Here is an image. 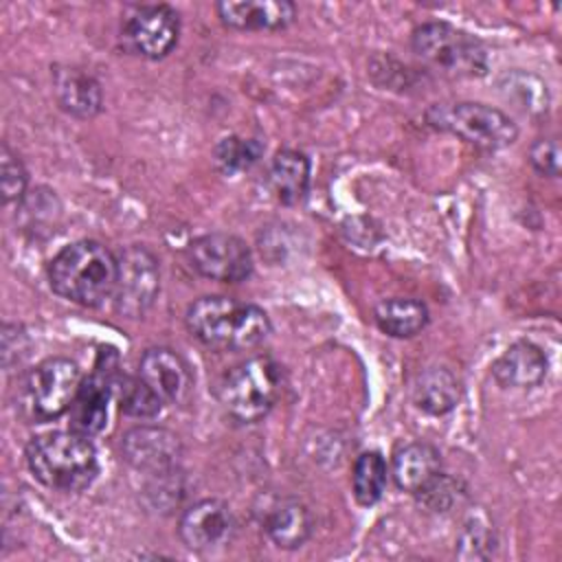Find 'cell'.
<instances>
[{
    "mask_svg": "<svg viewBox=\"0 0 562 562\" xmlns=\"http://www.w3.org/2000/svg\"><path fill=\"white\" fill-rule=\"evenodd\" d=\"M184 323L193 338L222 351L255 349L272 329L268 314L259 305L231 296H202L193 301Z\"/></svg>",
    "mask_w": 562,
    "mask_h": 562,
    "instance_id": "6da1fadb",
    "label": "cell"
},
{
    "mask_svg": "<svg viewBox=\"0 0 562 562\" xmlns=\"http://www.w3.org/2000/svg\"><path fill=\"white\" fill-rule=\"evenodd\" d=\"M116 257L99 241L81 239L61 248L48 263V283L55 294L83 307H97L116 285Z\"/></svg>",
    "mask_w": 562,
    "mask_h": 562,
    "instance_id": "7a4b0ae2",
    "label": "cell"
},
{
    "mask_svg": "<svg viewBox=\"0 0 562 562\" xmlns=\"http://www.w3.org/2000/svg\"><path fill=\"white\" fill-rule=\"evenodd\" d=\"M26 465L44 487L55 492H81L99 472V459L90 437L75 430L35 437L26 446Z\"/></svg>",
    "mask_w": 562,
    "mask_h": 562,
    "instance_id": "3957f363",
    "label": "cell"
},
{
    "mask_svg": "<svg viewBox=\"0 0 562 562\" xmlns=\"http://www.w3.org/2000/svg\"><path fill=\"white\" fill-rule=\"evenodd\" d=\"M283 384V367L274 358L252 356L222 378L217 400L233 422L255 424L272 411Z\"/></svg>",
    "mask_w": 562,
    "mask_h": 562,
    "instance_id": "277c9868",
    "label": "cell"
},
{
    "mask_svg": "<svg viewBox=\"0 0 562 562\" xmlns=\"http://www.w3.org/2000/svg\"><path fill=\"white\" fill-rule=\"evenodd\" d=\"M413 50L430 68L448 77H483L487 50L470 33L446 22H426L413 31Z\"/></svg>",
    "mask_w": 562,
    "mask_h": 562,
    "instance_id": "5b68a950",
    "label": "cell"
},
{
    "mask_svg": "<svg viewBox=\"0 0 562 562\" xmlns=\"http://www.w3.org/2000/svg\"><path fill=\"white\" fill-rule=\"evenodd\" d=\"M426 119L432 127L450 132L465 143L487 151L509 147L518 138L516 123L505 112L485 103L459 101L448 105H432Z\"/></svg>",
    "mask_w": 562,
    "mask_h": 562,
    "instance_id": "8992f818",
    "label": "cell"
},
{
    "mask_svg": "<svg viewBox=\"0 0 562 562\" xmlns=\"http://www.w3.org/2000/svg\"><path fill=\"white\" fill-rule=\"evenodd\" d=\"M116 285L112 292L114 310L127 318H140L156 301L160 270L156 257L143 246H127L116 257Z\"/></svg>",
    "mask_w": 562,
    "mask_h": 562,
    "instance_id": "52a82bcc",
    "label": "cell"
},
{
    "mask_svg": "<svg viewBox=\"0 0 562 562\" xmlns=\"http://www.w3.org/2000/svg\"><path fill=\"white\" fill-rule=\"evenodd\" d=\"M81 386V371L68 358H46L26 378V397L37 419H57L70 411Z\"/></svg>",
    "mask_w": 562,
    "mask_h": 562,
    "instance_id": "ba28073f",
    "label": "cell"
},
{
    "mask_svg": "<svg viewBox=\"0 0 562 562\" xmlns=\"http://www.w3.org/2000/svg\"><path fill=\"white\" fill-rule=\"evenodd\" d=\"M127 48L147 59H162L178 44L180 18L169 4H134L121 29Z\"/></svg>",
    "mask_w": 562,
    "mask_h": 562,
    "instance_id": "9c48e42d",
    "label": "cell"
},
{
    "mask_svg": "<svg viewBox=\"0 0 562 562\" xmlns=\"http://www.w3.org/2000/svg\"><path fill=\"white\" fill-rule=\"evenodd\" d=\"M195 272L211 281L239 283L252 274V255L244 239L231 233H206L187 246Z\"/></svg>",
    "mask_w": 562,
    "mask_h": 562,
    "instance_id": "30bf717a",
    "label": "cell"
},
{
    "mask_svg": "<svg viewBox=\"0 0 562 562\" xmlns=\"http://www.w3.org/2000/svg\"><path fill=\"white\" fill-rule=\"evenodd\" d=\"M119 360L114 349H101L94 362V369L88 378L81 380L77 397L70 406V430L94 437L103 430L108 422V402L114 395V382L119 375Z\"/></svg>",
    "mask_w": 562,
    "mask_h": 562,
    "instance_id": "8fae6325",
    "label": "cell"
},
{
    "mask_svg": "<svg viewBox=\"0 0 562 562\" xmlns=\"http://www.w3.org/2000/svg\"><path fill=\"white\" fill-rule=\"evenodd\" d=\"M235 533V516L224 501L204 498L191 505L178 522L182 544L198 553L215 551L231 542Z\"/></svg>",
    "mask_w": 562,
    "mask_h": 562,
    "instance_id": "7c38bea8",
    "label": "cell"
},
{
    "mask_svg": "<svg viewBox=\"0 0 562 562\" xmlns=\"http://www.w3.org/2000/svg\"><path fill=\"white\" fill-rule=\"evenodd\" d=\"M123 457L134 470L167 476L176 470L182 457V446L167 428L136 426L123 437Z\"/></svg>",
    "mask_w": 562,
    "mask_h": 562,
    "instance_id": "4fadbf2b",
    "label": "cell"
},
{
    "mask_svg": "<svg viewBox=\"0 0 562 562\" xmlns=\"http://www.w3.org/2000/svg\"><path fill=\"white\" fill-rule=\"evenodd\" d=\"M138 375L162 400V404H184L193 389L189 364L167 347L147 349L140 358Z\"/></svg>",
    "mask_w": 562,
    "mask_h": 562,
    "instance_id": "5bb4252c",
    "label": "cell"
},
{
    "mask_svg": "<svg viewBox=\"0 0 562 562\" xmlns=\"http://www.w3.org/2000/svg\"><path fill=\"white\" fill-rule=\"evenodd\" d=\"M215 9L226 26L239 31H279L296 18V7L288 0L220 2Z\"/></svg>",
    "mask_w": 562,
    "mask_h": 562,
    "instance_id": "9a60e30c",
    "label": "cell"
},
{
    "mask_svg": "<svg viewBox=\"0 0 562 562\" xmlns=\"http://www.w3.org/2000/svg\"><path fill=\"white\" fill-rule=\"evenodd\" d=\"M492 375L505 389H533L547 375V356L538 345L518 340L494 362Z\"/></svg>",
    "mask_w": 562,
    "mask_h": 562,
    "instance_id": "2e32d148",
    "label": "cell"
},
{
    "mask_svg": "<svg viewBox=\"0 0 562 562\" xmlns=\"http://www.w3.org/2000/svg\"><path fill=\"white\" fill-rule=\"evenodd\" d=\"M55 94L59 108L77 119H92L103 103L99 81L75 66L55 68Z\"/></svg>",
    "mask_w": 562,
    "mask_h": 562,
    "instance_id": "e0dca14e",
    "label": "cell"
},
{
    "mask_svg": "<svg viewBox=\"0 0 562 562\" xmlns=\"http://www.w3.org/2000/svg\"><path fill=\"white\" fill-rule=\"evenodd\" d=\"M263 529L279 549H296L312 533V514L301 501L281 498L268 507Z\"/></svg>",
    "mask_w": 562,
    "mask_h": 562,
    "instance_id": "ac0fdd59",
    "label": "cell"
},
{
    "mask_svg": "<svg viewBox=\"0 0 562 562\" xmlns=\"http://www.w3.org/2000/svg\"><path fill=\"white\" fill-rule=\"evenodd\" d=\"M439 468H441L439 450L430 443L415 441V443L402 446L393 454L391 474L400 490L415 494L439 472Z\"/></svg>",
    "mask_w": 562,
    "mask_h": 562,
    "instance_id": "d6986e66",
    "label": "cell"
},
{
    "mask_svg": "<svg viewBox=\"0 0 562 562\" xmlns=\"http://www.w3.org/2000/svg\"><path fill=\"white\" fill-rule=\"evenodd\" d=\"M268 184L281 204H299L310 187V160L296 149H281L270 162Z\"/></svg>",
    "mask_w": 562,
    "mask_h": 562,
    "instance_id": "ffe728a7",
    "label": "cell"
},
{
    "mask_svg": "<svg viewBox=\"0 0 562 562\" xmlns=\"http://www.w3.org/2000/svg\"><path fill=\"white\" fill-rule=\"evenodd\" d=\"M461 397V382L448 367H428L419 373L413 400L428 415L450 413Z\"/></svg>",
    "mask_w": 562,
    "mask_h": 562,
    "instance_id": "44dd1931",
    "label": "cell"
},
{
    "mask_svg": "<svg viewBox=\"0 0 562 562\" xmlns=\"http://www.w3.org/2000/svg\"><path fill=\"white\" fill-rule=\"evenodd\" d=\"M373 318L378 327L393 338H411L428 323V307L417 299H384L375 305Z\"/></svg>",
    "mask_w": 562,
    "mask_h": 562,
    "instance_id": "7402d4cb",
    "label": "cell"
},
{
    "mask_svg": "<svg viewBox=\"0 0 562 562\" xmlns=\"http://www.w3.org/2000/svg\"><path fill=\"white\" fill-rule=\"evenodd\" d=\"M386 461L378 450H369L362 452L356 463H353V472H351V487H353V496L360 505L369 507L375 505L386 487Z\"/></svg>",
    "mask_w": 562,
    "mask_h": 562,
    "instance_id": "603a6c76",
    "label": "cell"
},
{
    "mask_svg": "<svg viewBox=\"0 0 562 562\" xmlns=\"http://www.w3.org/2000/svg\"><path fill=\"white\" fill-rule=\"evenodd\" d=\"M114 395L125 415L149 419L156 417L162 408V400L149 389L140 375H116Z\"/></svg>",
    "mask_w": 562,
    "mask_h": 562,
    "instance_id": "cb8c5ba5",
    "label": "cell"
},
{
    "mask_svg": "<svg viewBox=\"0 0 562 562\" xmlns=\"http://www.w3.org/2000/svg\"><path fill=\"white\" fill-rule=\"evenodd\" d=\"M263 154V145L257 138L226 136L213 149L215 169L224 176H237L248 171Z\"/></svg>",
    "mask_w": 562,
    "mask_h": 562,
    "instance_id": "d4e9b609",
    "label": "cell"
},
{
    "mask_svg": "<svg viewBox=\"0 0 562 562\" xmlns=\"http://www.w3.org/2000/svg\"><path fill=\"white\" fill-rule=\"evenodd\" d=\"M26 184H29V176H26L22 160L18 158V154H13L9 149L7 143H2V147H0V187H2L4 204L20 202L26 193Z\"/></svg>",
    "mask_w": 562,
    "mask_h": 562,
    "instance_id": "484cf974",
    "label": "cell"
},
{
    "mask_svg": "<svg viewBox=\"0 0 562 562\" xmlns=\"http://www.w3.org/2000/svg\"><path fill=\"white\" fill-rule=\"evenodd\" d=\"M492 549H494V533L490 525L483 518L472 516L459 536V558H465V560L487 558Z\"/></svg>",
    "mask_w": 562,
    "mask_h": 562,
    "instance_id": "4316f807",
    "label": "cell"
},
{
    "mask_svg": "<svg viewBox=\"0 0 562 562\" xmlns=\"http://www.w3.org/2000/svg\"><path fill=\"white\" fill-rule=\"evenodd\" d=\"M419 503L432 512H448L454 503H459L461 490L459 483L450 476L437 472L419 492H415Z\"/></svg>",
    "mask_w": 562,
    "mask_h": 562,
    "instance_id": "83f0119b",
    "label": "cell"
},
{
    "mask_svg": "<svg viewBox=\"0 0 562 562\" xmlns=\"http://www.w3.org/2000/svg\"><path fill=\"white\" fill-rule=\"evenodd\" d=\"M531 167L547 178H558L560 173V149L555 138H538L529 149Z\"/></svg>",
    "mask_w": 562,
    "mask_h": 562,
    "instance_id": "f1b7e54d",
    "label": "cell"
}]
</instances>
